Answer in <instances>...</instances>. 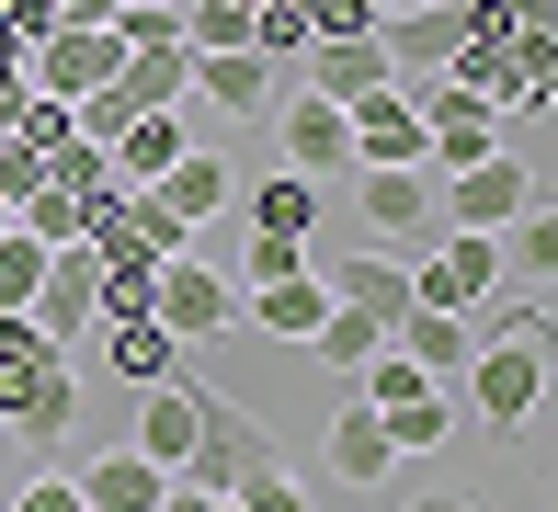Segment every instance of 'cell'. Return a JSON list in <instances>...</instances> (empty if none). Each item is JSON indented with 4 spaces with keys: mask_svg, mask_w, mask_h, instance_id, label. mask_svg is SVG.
Returning a JSON list of instances; mask_svg holds the SVG:
<instances>
[{
    "mask_svg": "<svg viewBox=\"0 0 558 512\" xmlns=\"http://www.w3.org/2000/svg\"><path fill=\"white\" fill-rule=\"evenodd\" d=\"M0 422H12L35 455H58L69 422H81V376H69V353L46 342L23 307H0Z\"/></svg>",
    "mask_w": 558,
    "mask_h": 512,
    "instance_id": "1",
    "label": "cell"
},
{
    "mask_svg": "<svg viewBox=\"0 0 558 512\" xmlns=\"http://www.w3.org/2000/svg\"><path fill=\"white\" fill-rule=\"evenodd\" d=\"M365 35H376V58H388V81H445L456 46H468V35H501V23L478 12V0H422V12H376Z\"/></svg>",
    "mask_w": 558,
    "mask_h": 512,
    "instance_id": "2",
    "label": "cell"
},
{
    "mask_svg": "<svg viewBox=\"0 0 558 512\" xmlns=\"http://www.w3.org/2000/svg\"><path fill=\"white\" fill-rule=\"evenodd\" d=\"M251 467H274V432L251 422L240 399L194 388V444H183V467H171V478H194V490H217V501H228V490H240Z\"/></svg>",
    "mask_w": 558,
    "mask_h": 512,
    "instance_id": "3",
    "label": "cell"
},
{
    "mask_svg": "<svg viewBox=\"0 0 558 512\" xmlns=\"http://www.w3.org/2000/svg\"><path fill=\"white\" fill-rule=\"evenodd\" d=\"M456 388H468V410L490 432H524L547 410V342H478L468 365H456Z\"/></svg>",
    "mask_w": 558,
    "mask_h": 512,
    "instance_id": "4",
    "label": "cell"
},
{
    "mask_svg": "<svg viewBox=\"0 0 558 512\" xmlns=\"http://www.w3.org/2000/svg\"><path fill=\"white\" fill-rule=\"evenodd\" d=\"M148 319H160L171 342H217V330H240V285H228L217 263H194V251H171L160 285H148Z\"/></svg>",
    "mask_w": 558,
    "mask_h": 512,
    "instance_id": "5",
    "label": "cell"
},
{
    "mask_svg": "<svg viewBox=\"0 0 558 512\" xmlns=\"http://www.w3.org/2000/svg\"><path fill=\"white\" fill-rule=\"evenodd\" d=\"M23 319H35L58 353H81V342H92V319H104V251H92V240L46 251V285H35V307H23Z\"/></svg>",
    "mask_w": 558,
    "mask_h": 512,
    "instance_id": "6",
    "label": "cell"
},
{
    "mask_svg": "<svg viewBox=\"0 0 558 512\" xmlns=\"http://www.w3.org/2000/svg\"><path fill=\"white\" fill-rule=\"evenodd\" d=\"M342 137H353V171H399V160H422V102H411V81L353 92V102H342ZM422 171H434V160H422Z\"/></svg>",
    "mask_w": 558,
    "mask_h": 512,
    "instance_id": "7",
    "label": "cell"
},
{
    "mask_svg": "<svg viewBox=\"0 0 558 512\" xmlns=\"http://www.w3.org/2000/svg\"><path fill=\"white\" fill-rule=\"evenodd\" d=\"M547 171L536 160H513V148H490V160H468V171H434V194H445V228H513V205L536 194Z\"/></svg>",
    "mask_w": 558,
    "mask_h": 512,
    "instance_id": "8",
    "label": "cell"
},
{
    "mask_svg": "<svg viewBox=\"0 0 558 512\" xmlns=\"http://www.w3.org/2000/svg\"><path fill=\"white\" fill-rule=\"evenodd\" d=\"M490 285H501V240H490V228H434V251L411 263L422 307H478Z\"/></svg>",
    "mask_w": 558,
    "mask_h": 512,
    "instance_id": "9",
    "label": "cell"
},
{
    "mask_svg": "<svg viewBox=\"0 0 558 512\" xmlns=\"http://www.w3.org/2000/svg\"><path fill=\"white\" fill-rule=\"evenodd\" d=\"M114 69H125V46L104 35V23H58V35H35V46H23V81H35V92H58V102L104 92Z\"/></svg>",
    "mask_w": 558,
    "mask_h": 512,
    "instance_id": "10",
    "label": "cell"
},
{
    "mask_svg": "<svg viewBox=\"0 0 558 512\" xmlns=\"http://www.w3.org/2000/svg\"><path fill=\"white\" fill-rule=\"evenodd\" d=\"M342 194L365 205L376 240H434V228H445V194H434V171H422V160H399V171H342Z\"/></svg>",
    "mask_w": 558,
    "mask_h": 512,
    "instance_id": "11",
    "label": "cell"
},
{
    "mask_svg": "<svg viewBox=\"0 0 558 512\" xmlns=\"http://www.w3.org/2000/svg\"><path fill=\"white\" fill-rule=\"evenodd\" d=\"M183 114H274V58L263 46H217L183 69Z\"/></svg>",
    "mask_w": 558,
    "mask_h": 512,
    "instance_id": "12",
    "label": "cell"
},
{
    "mask_svg": "<svg viewBox=\"0 0 558 512\" xmlns=\"http://www.w3.org/2000/svg\"><path fill=\"white\" fill-rule=\"evenodd\" d=\"M92 353H104V376H114V388H160V376H194V365H183L194 342H171L148 307H137V319H92Z\"/></svg>",
    "mask_w": 558,
    "mask_h": 512,
    "instance_id": "13",
    "label": "cell"
},
{
    "mask_svg": "<svg viewBox=\"0 0 558 512\" xmlns=\"http://www.w3.org/2000/svg\"><path fill=\"white\" fill-rule=\"evenodd\" d=\"M274 137H286V171H308V183H342V171H353V137H342V102H319V92L274 102Z\"/></svg>",
    "mask_w": 558,
    "mask_h": 512,
    "instance_id": "14",
    "label": "cell"
},
{
    "mask_svg": "<svg viewBox=\"0 0 558 512\" xmlns=\"http://www.w3.org/2000/svg\"><path fill=\"white\" fill-rule=\"evenodd\" d=\"M92 251H104V263H171V251H194V228L171 217L160 194H137V183H125V194H114V217L92 228Z\"/></svg>",
    "mask_w": 558,
    "mask_h": 512,
    "instance_id": "15",
    "label": "cell"
},
{
    "mask_svg": "<svg viewBox=\"0 0 558 512\" xmlns=\"http://www.w3.org/2000/svg\"><path fill=\"white\" fill-rule=\"evenodd\" d=\"M388 342L399 353H411V365L422 376H434V388H456V365H468V353H478V330H468V307H399V319H388Z\"/></svg>",
    "mask_w": 558,
    "mask_h": 512,
    "instance_id": "16",
    "label": "cell"
},
{
    "mask_svg": "<svg viewBox=\"0 0 558 512\" xmlns=\"http://www.w3.org/2000/svg\"><path fill=\"white\" fill-rule=\"evenodd\" d=\"M296 69H308V92H319V102H353V92L388 81V58H376L365 23H342V35H308V46H296Z\"/></svg>",
    "mask_w": 558,
    "mask_h": 512,
    "instance_id": "17",
    "label": "cell"
},
{
    "mask_svg": "<svg viewBox=\"0 0 558 512\" xmlns=\"http://www.w3.org/2000/svg\"><path fill=\"white\" fill-rule=\"evenodd\" d=\"M240 319L263 330V342H308V330L331 319V285H319V273H274V285L240 296Z\"/></svg>",
    "mask_w": 558,
    "mask_h": 512,
    "instance_id": "18",
    "label": "cell"
},
{
    "mask_svg": "<svg viewBox=\"0 0 558 512\" xmlns=\"http://www.w3.org/2000/svg\"><path fill=\"white\" fill-rule=\"evenodd\" d=\"M376 422H388V455L399 467H422V455H445V432H456V399L422 376V388H399V399H376Z\"/></svg>",
    "mask_w": 558,
    "mask_h": 512,
    "instance_id": "19",
    "label": "cell"
},
{
    "mask_svg": "<svg viewBox=\"0 0 558 512\" xmlns=\"http://www.w3.org/2000/svg\"><path fill=\"white\" fill-rule=\"evenodd\" d=\"M137 194H160L183 228H206V217H228V205H240V183H228V160H217V148H183V160H171L160 183H137Z\"/></svg>",
    "mask_w": 558,
    "mask_h": 512,
    "instance_id": "20",
    "label": "cell"
},
{
    "mask_svg": "<svg viewBox=\"0 0 558 512\" xmlns=\"http://www.w3.org/2000/svg\"><path fill=\"white\" fill-rule=\"evenodd\" d=\"M69 478H81L92 512H160V478L171 467H148L137 444H114V455H92V467H69Z\"/></svg>",
    "mask_w": 558,
    "mask_h": 512,
    "instance_id": "21",
    "label": "cell"
},
{
    "mask_svg": "<svg viewBox=\"0 0 558 512\" xmlns=\"http://www.w3.org/2000/svg\"><path fill=\"white\" fill-rule=\"evenodd\" d=\"M183 444H194V376L137 388V455H148V467H183Z\"/></svg>",
    "mask_w": 558,
    "mask_h": 512,
    "instance_id": "22",
    "label": "cell"
},
{
    "mask_svg": "<svg viewBox=\"0 0 558 512\" xmlns=\"http://www.w3.org/2000/svg\"><path fill=\"white\" fill-rule=\"evenodd\" d=\"M183 148H194V125H183V102H171V114H137V125L104 148V160H114V183H160Z\"/></svg>",
    "mask_w": 558,
    "mask_h": 512,
    "instance_id": "23",
    "label": "cell"
},
{
    "mask_svg": "<svg viewBox=\"0 0 558 512\" xmlns=\"http://www.w3.org/2000/svg\"><path fill=\"white\" fill-rule=\"evenodd\" d=\"M319 285H331L342 307H365V319L388 330L399 307H411V263H388V251H353V263H342V273H319Z\"/></svg>",
    "mask_w": 558,
    "mask_h": 512,
    "instance_id": "24",
    "label": "cell"
},
{
    "mask_svg": "<svg viewBox=\"0 0 558 512\" xmlns=\"http://www.w3.org/2000/svg\"><path fill=\"white\" fill-rule=\"evenodd\" d=\"M468 330H478V342H547V330H558V296H547V285H513V273H501V285L478 296V319H468Z\"/></svg>",
    "mask_w": 558,
    "mask_h": 512,
    "instance_id": "25",
    "label": "cell"
},
{
    "mask_svg": "<svg viewBox=\"0 0 558 512\" xmlns=\"http://www.w3.org/2000/svg\"><path fill=\"white\" fill-rule=\"evenodd\" d=\"M490 240H501V273H513V285H547V273H558V217H547V183L524 194V205H513V228H490Z\"/></svg>",
    "mask_w": 558,
    "mask_h": 512,
    "instance_id": "26",
    "label": "cell"
},
{
    "mask_svg": "<svg viewBox=\"0 0 558 512\" xmlns=\"http://www.w3.org/2000/svg\"><path fill=\"white\" fill-rule=\"evenodd\" d=\"M331 467H342V478H399V455H388V422H376V410L353 399V388L331 399Z\"/></svg>",
    "mask_w": 558,
    "mask_h": 512,
    "instance_id": "27",
    "label": "cell"
},
{
    "mask_svg": "<svg viewBox=\"0 0 558 512\" xmlns=\"http://www.w3.org/2000/svg\"><path fill=\"white\" fill-rule=\"evenodd\" d=\"M319 194H331V183H308V171H274V183H251L240 217H251V228H286V240H319Z\"/></svg>",
    "mask_w": 558,
    "mask_h": 512,
    "instance_id": "28",
    "label": "cell"
},
{
    "mask_svg": "<svg viewBox=\"0 0 558 512\" xmlns=\"http://www.w3.org/2000/svg\"><path fill=\"white\" fill-rule=\"evenodd\" d=\"M376 342H388V330H376L365 307H342V296H331V319L308 330V353H319V365H331V376H353V365H376Z\"/></svg>",
    "mask_w": 558,
    "mask_h": 512,
    "instance_id": "29",
    "label": "cell"
},
{
    "mask_svg": "<svg viewBox=\"0 0 558 512\" xmlns=\"http://www.w3.org/2000/svg\"><path fill=\"white\" fill-rule=\"evenodd\" d=\"M274 273H308V240H286V228H251V240H240V263H228V285H274Z\"/></svg>",
    "mask_w": 558,
    "mask_h": 512,
    "instance_id": "30",
    "label": "cell"
},
{
    "mask_svg": "<svg viewBox=\"0 0 558 512\" xmlns=\"http://www.w3.org/2000/svg\"><path fill=\"white\" fill-rule=\"evenodd\" d=\"M35 285H46V240L35 228H0V307H35Z\"/></svg>",
    "mask_w": 558,
    "mask_h": 512,
    "instance_id": "31",
    "label": "cell"
},
{
    "mask_svg": "<svg viewBox=\"0 0 558 512\" xmlns=\"http://www.w3.org/2000/svg\"><path fill=\"white\" fill-rule=\"evenodd\" d=\"M228 501H240V512H319V501H308V478H286V455H274V467H251Z\"/></svg>",
    "mask_w": 558,
    "mask_h": 512,
    "instance_id": "32",
    "label": "cell"
},
{
    "mask_svg": "<svg viewBox=\"0 0 558 512\" xmlns=\"http://www.w3.org/2000/svg\"><path fill=\"white\" fill-rule=\"evenodd\" d=\"M12 512H92V501H81V478H23Z\"/></svg>",
    "mask_w": 558,
    "mask_h": 512,
    "instance_id": "33",
    "label": "cell"
},
{
    "mask_svg": "<svg viewBox=\"0 0 558 512\" xmlns=\"http://www.w3.org/2000/svg\"><path fill=\"white\" fill-rule=\"evenodd\" d=\"M490 23H558V0H478Z\"/></svg>",
    "mask_w": 558,
    "mask_h": 512,
    "instance_id": "34",
    "label": "cell"
},
{
    "mask_svg": "<svg viewBox=\"0 0 558 512\" xmlns=\"http://www.w3.org/2000/svg\"><path fill=\"white\" fill-rule=\"evenodd\" d=\"M160 512H217V490H194V478H160Z\"/></svg>",
    "mask_w": 558,
    "mask_h": 512,
    "instance_id": "35",
    "label": "cell"
},
{
    "mask_svg": "<svg viewBox=\"0 0 558 512\" xmlns=\"http://www.w3.org/2000/svg\"><path fill=\"white\" fill-rule=\"evenodd\" d=\"M399 512H478V501H468V490H411Z\"/></svg>",
    "mask_w": 558,
    "mask_h": 512,
    "instance_id": "36",
    "label": "cell"
},
{
    "mask_svg": "<svg viewBox=\"0 0 558 512\" xmlns=\"http://www.w3.org/2000/svg\"><path fill=\"white\" fill-rule=\"evenodd\" d=\"M12 92H23V46L0 35V102H12Z\"/></svg>",
    "mask_w": 558,
    "mask_h": 512,
    "instance_id": "37",
    "label": "cell"
},
{
    "mask_svg": "<svg viewBox=\"0 0 558 512\" xmlns=\"http://www.w3.org/2000/svg\"><path fill=\"white\" fill-rule=\"evenodd\" d=\"M0 35H12V46H23V0H0Z\"/></svg>",
    "mask_w": 558,
    "mask_h": 512,
    "instance_id": "38",
    "label": "cell"
},
{
    "mask_svg": "<svg viewBox=\"0 0 558 512\" xmlns=\"http://www.w3.org/2000/svg\"><path fill=\"white\" fill-rule=\"evenodd\" d=\"M376 12H422V0H365V23H376Z\"/></svg>",
    "mask_w": 558,
    "mask_h": 512,
    "instance_id": "39",
    "label": "cell"
},
{
    "mask_svg": "<svg viewBox=\"0 0 558 512\" xmlns=\"http://www.w3.org/2000/svg\"><path fill=\"white\" fill-rule=\"evenodd\" d=\"M148 12H183V0H148Z\"/></svg>",
    "mask_w": 558,
    "mask_h": 512,
    "instance_id": "40",
    "label": "cell"
},
{
    "mask_svg": "<svg viewBox=\"0 0 558 512\" xmlns=\"http://www.w3.org/2000/svg\"><path fill=\"white\" fill-rule=\"evenodd\" d=\"M0 228H12V194H0Z\"/></svg>",
    "mask_w": 558,
    "mask_h": 512,
    "instance_id": "41",
    "label": "cell"
},
{
    "mask_svg": "<svg viewBox=\"0 0 558 512\" xmlns=\"http://www.w3.org/2000/svg\"><path fill=\"white\" fill-rule=\"evenodd\" d=\"M217 512H240V501H217Z\"/></svg>",
    "mask_w": 558,
    "mask_h": 512,
    "instance_id": "42",
    "label": "cell"
}]
</instances>
